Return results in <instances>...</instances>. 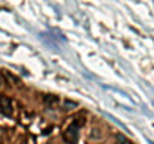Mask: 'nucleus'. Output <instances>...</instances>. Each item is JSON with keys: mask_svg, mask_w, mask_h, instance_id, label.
<instances>
[{"mask_svg": "<svg viewBox=\"0 0 154 144\" xmlns=\"http://www.w3.org/2000/svg\"><path fill=\"white\" fill-rule=\"evenodd\" d=\"M79 137V122H72L64 131V140L70 144H75Z\"/></svg>", "mask_w": 154, "mask_h": 144, "instance_id": "nucleus-1", "label": "nucleus"}, {"mask_svg": "<svg viewBox=\"0 0 154 144\" xmlns=\"http://www.w3.org/2000/svg\"><path fill=\"white\" fill-rule=\"evenodd\" d=\"M76 107H78V102H75V101H64V102H63V110H66V111L73 110V108H76Z\"/></svg>", "mask_w": 154, "mask_h": 144, "instance_id": "nucleus-3", "label": "nucleus"}, {"mask_svg": "<svg viewBox=\"0 0 154 144\" xmlns=\"http://www.w3.org/2000/svg\"><path fill=\"white\" fill-rule=\"evenodd\" d=\"M50 144H51V143H50Z\"/></svg>", "mask_w": 154, "mask_h": 144, "instance_id": "nucleus-8", "label": "nucleus"}, {"mask_svg": "<svg viewBox=\"0 0 154 144\" xmlns=\"http://www.w3.org/2000/svg\"><path fill=\"white\" fill-rule=\"evenodd\" d=\"M57 102H58V96H54V95H47L45 96V104L52 105V104H57Z\"/></svg>", "mask_w": 154, "mask_h": 144, "instance_id": "nucleus-5", "label": "nucleus"}, {"mask_svg": "<svg viewBox=\"0 0 154 144\" xmlns=\"http://www.w3.org/2000/svg\"><path fill=\"white\" fill-rule=\"evenodd\" d=\"M117 141H118V144H127L129 143L127 138H126L123 134H117Z\"/></svg>", "mask_w": 154, "mask_h": 144, "instance_id": "nucleus-6", "label": "nucleus"}, {"mask_svg": "<svg viewBox=\"0 0 154 144\" xmlns=\"http://www.w3.org/2000/svg\"><path fill=\"white\" fill-rule=\"evenodd\" d=\"M0 86H2V78H0Z\"/></svg>", "mask_w": 154, "mask_h": 144, "instance_id": "nucleus-7", "label": "nucleus"}, {"mask_svg": "<svg viewBox=\"0 0 154 144\" xmlns=\"http://www.w3.org/2000/svg\"><path fill=\"white\" fill-rule=\"evenodd\" d=\"M0 111L5 116H12V102L8 96L5 95L0 96Z\"/></svg>", "mask_w": 154, "mask_h": 144, "instance_id": "nucleus-2", "label": "nucleus"}, {"mask_svg": "<svg viewBox=\"0 0 154 144\" xmlns=\"http://www.w3.org/2000/svg\"><path fill=\"white\" fill-rule=\"evenodd\" d=\"M90 138H93V140H100V138H102L100 129H99V128H93V129H91V134H90Z\"/></svg>", "mask_w": 154, "mask_h": 144, "instance_id": "nucleus-4", "label": "nucleus"}]
</instances>
